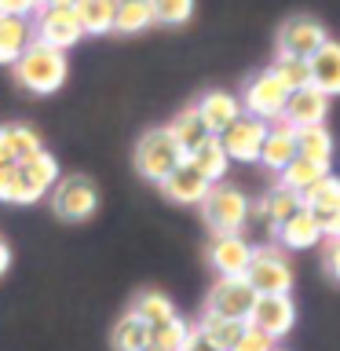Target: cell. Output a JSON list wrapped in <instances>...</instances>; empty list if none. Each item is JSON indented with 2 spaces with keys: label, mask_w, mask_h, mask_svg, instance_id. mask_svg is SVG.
Wrapping results in <instances>:
<instances>
[{
  "label": "cell",
  "mask_w": 340,
  "mask_h": 351,
  "mask_svg": "<svg viewBox=\"0 0 340 351\" xmlns=\"http://www.w3.org/2000/svg\"><path fill=\"white\" fill-rule=\"evenodd\" d=\"M15 70V81L33 95H51L66 84V73H70V62H66V51L48 48L40 40H29V48L22 51V59L11 66Z\"/></svg>",
  "instance_id": "1"
},
{
  "label": "cell",
  "mask_w": 340,
  "mask_h": 351,
  "mask_svg": "<svg viewBox=\"0 0 340 351\" xmlns=\"http://www.w3.org/2000/svg\"><path fill=\"white\" fill-rule=\"evenodd\" d=\"M183 161H186V154H183L180 143L172 139L169 128H147L136 143V172L147 183L161 186Z\"/></svg>",
  "instance_id": "2"
},
{
  "label": "cell",
  "mask_w": 340,
  "mask_h": 351,
  "mask_svg": "<svg viewBox=\"0 0 340 351\" xmlns=\"http://www.w3.org/2000/svg\"><path fill=\"white\" fill-rule=\"evenodd\" d=\"M238 99H241V110H245L249 117L263 121V125H278V121L285 117V106H289V88H285L267 66V70L249 77L245 92H241Z\"/></svg>",
  "instance_id": "3"
},
{
  "label": "cell",
  "mask_w": 340,
  "mask_h": 351,
  "mask_svg": "<svg viewBox=\"0 0 340 351\" xmlns=\"http://www.w3.org/2000/svg\"><path fill=\"white\" fill-rule=\"evenodd\" d=\"M202 213H205V223L212 227V234H241V227L249 223L252 202L238 191V186L216 183V186H208Z\"/></svg>",
  "instance_id": "4"
},
{
  "label": "cell",
  "mask_w": 340,
  "mask_h": 351,
  "mask_svg": "<svg viewBox=\"0 0 340 351\" xmlns=\"http://www.w3.org/2000/svg\"><path fill=\"white\" fill-rule=\"evenodd\" d=\"M245 282L256 296H289L293 289V267L278 245H252V263L245 271Z\"/></svg>",
  "instance_id": "5"
},
{
  "label": "cell",
  "mask_w": 340,
  "mask_h": 351,
  "mask_svg": "<svg viewBox=\"0 0 340 351\" xmlns=\"http://www.w3.org/2000/svg\"><path fill=\"white\" fill-rule=\"evenodd\" d=\"M51 205L62 219L81 223V219L95 216L99 191H95V183L88 180V176H62V180L51 186Z\"/></svg>",
  "instance_id": "6"
},
{
  "label": "cell",
  "mask_w": 340,
  "mask_h": 351,
  "mask_svg": "<svg viewBox=\"0 0 340 351\" xmlns=\"http://www.w3.org/2000/svg\"><path fill=\"white\" fill-rule=\"evenodd\" d=\"M81 37H84V29L73 8H40L33 15V40L48 44V48L70 51L73 44H81Z\"/></svg>",
  "instance_id": "7"
},
{
  "label": "cell",
  "mask_w": 340,
  "mask_h": 351,
  "mask_svg": "<svg viewBox=\"0 0 340 351\" xmlns=\"http://www.w3.org/2000/svg\"><path fill=\"white\" fill-rule=\"evenodd\" d=\"M329 40L326 26L311 15H293L278 29V59H311V55Z\"/></svg>",
  "instance_id": "8"
},
{
  "label": "cell",
  "mask_w": 340,
  "mask_h": 351,
  "mask_svg": "<svg viewBox=\"0 0 340 351\" xmlns=\"http://www.w3.org/2000/svg\"><path fill=\"white\" fill-rule=\"evenodd\" d=\"M256 304V293L245 278H219L212 289H208L205 300V315L216 318H238V322H249V311Z\"/></svg>",
  "instance_id": "9"
},
{
  "label": "cell",
  "mask_w": 340,
  "mask_h": 351,
  "mask_svg": "<svg viewBox=\"0 0 340 351\" xmlns=\"http://www.w3.org/2000/svg\"><path fill=\"white\" fill-rule=\"evenodd\" d=\"M267 128L263 121L241 114L234 125H230L223 136H219V143H223L227 158L230 161H241V165H256L260 161V150H263V139H267Z\"/></svg>",
  "instance_id": "10"
},
{
  "label": "cell",
  "mask_w": 340,
  "mask_h": 351,
  "mask_svg": "<svg viewBox=\"0 0 340 351\" xmlns=\"http://www.w3.org/2000/svg\"><path fill=\"white\" fill-rule=\"evenodd\" d=\"M293 322H296V307L289 296H256V304L249 311V326L274 344L285 333H293Z\"/></svg>",
  "instance_id": "11"
},
{
  "label": "cell",
  "mask_w": 340,
  "mask_h": 351,
  "mask_svg": "<svg viewBox=\"0 0 340 351\" xmlns=\"http://www.w3.org/2000/svg\"><path fill=\"white\" fill-rule=\"evenodd\" d=\"M208 263L219 278H245L252 263V245L241 234H212L208 241Z\"/></svg>",
  "instance_id": "12"
},
{
  "label": "cell",
  "mask_w": 340,
  "mask_h": 351,
  "mask_svg": "<svg viewBox=\"0 0 340 351\" xmlns=\"http://www.w3.org/2000/svg\"><path fill=\"white\" fill-rule=\"evenodd\" d=\"M194 110L202 114L208 136H223V132L234 125L241 114H245V110H241V99H238L234 92H223V88H212V92H205V95L194 103Z\"/></svg>",
  "instance_id": "13"
},
{
  "label": "cell",
  "mask_w": 340,
  "mask_h": 351,
  "mask_svg": "<svg viewBox=\"0 0 340 351\" xmlns=\"http://www.w3.org/2000/svg\"><path fill=\"white\" fill-rule=\"evenodd\" d=\"M326 114H329V99L318 92V88H300V92L289 95V106H285V125L289 128H315V125H326Z\"/></svg>",
  "instance_id": "14"
},
{
  "label": "cell",
  "mask_w": 340,
  "mask_h": 351,
  "mask_svg": "<svg viewBox=\"0 0 340 351\" xmlns=\"http://www.w3.org/2000/svg\"><path fill=\"white\" fill-rule=\"evenodd\" d=\"M161 194L169 197V202H175V205H202L205 194H208V180L194 169L191 161H183L180 169L161 183Z\"/></svg>",
  "instance_id": "15"
},
{
  "label": "cell",
  "mask_w": 340,
  "mask_h": 351,
  "mask_svg": "<svg viewBox=\"0 0 340 351\" xmlns=\"http://www.w3.org/2000/svg\"><path fill=\"white\" fill-rule=\"evenodd\" d=\"M282 241V252H300V249H315L318 241H322V227H318V216L311 208H296V213L285 219V223L274 230Z\"/></svg>",
  "instance_id": "16"
},
{
  "label": "cell",
  "mask_w": 340,
  "mask_h": 351,
  "mask_svg": "<svg viewBox=\"0 0 340 351\" xmlns=\"http://www.w3.org/2000/svg\"><path fill=\"white\" fill-rule=\"evenodd\" d=\"M307 62H311V88H318L326 99L340 95V40H326Z\"/></svg>",
  "instance_id": "17"
},
{
  "label": "cell",
  "mask_w": 340,
  "mask_h": 351,
  "mask_svg": "<svg viewBox=\"0 0 340 351\" xmlns=\"http://www.w3.org/2000/svg\"><path fill=\"white\" fill-rule=\"evenodd\" d=\"M296 158V128H289L285 121L267 128V139H263L260 150V165L267 172H285V165Z\"/></svg>",
  "instance_id": "18"
},
{
  "label": "cell",
  "mask_w": 340,
  "mask_h": 351,
  "mask_svg": "<svg viewBox=\"0 0 340 351\" xmlns=\"http://www.w3.org/2000/svg\"><path fill=\"white\" fill-rule=\"evenodd\" d=\"M33 40V19L0 15V66H15Z\"/></svg>",
  "instance_id": "19"
},
{
  "label": "cell",
  "mask_w": 340,
  "mask_h": 351,
  "mask_svg": "<svg viewBox=\"0 0 340 351\" xmlns=\"http://www.w3.org/2000/svg\"><path fill=\"white\" fill-rule=\"evenodd\" d=\"M296 208H304L300 194H293V191H285L282 183H274L271 191H267V194H263L260 202H256V208H252L249 216H260V219H267V223H271L274 230H278V227L285 223V219H289V216L296 213Z\"/></svg>",
  "instance_id": "20"
},
{
  "label": "cell",
  "mask_w": 340,
  "mask_h": 351,
  "mask_svg": "<svg viewBox=\"0 0 340 351\" xmlns=\"http://www.w3.org/2000/svg\"><path fill=\"white\" fill-rule=\"evenodd\" d=\"M186 161H191L194 169L205 176L208 186L223 183V176H227V169H230V158H227V150H223V143H219V136H208L194 154H186Z\"/></svg>",
  "instance_id": "21"
},
{
  "label": "cell",
  "mask_w": 340,
  "mask_h": 351,
  "mask_svg": "<svg viewBox=\"0 0 340 351\" xmlns=\"http://www.w3.org/2000/svg\"><path fill=\"white\" fill-rule=\"evenodd\" d=\"M296 158L315 161V165H322V169L329 172V165H333V136L326 132V125L296 132Z\"/></svg>",
  "instance_id": "22"
},
{
  "label": "cell",
  "mask_w": 340,
  "mask_h": 351,
  "mask_svg": "<svg viewBox=\"0 0 340 351\" xmlns=\"http://www.w3.org/2000/svg\"><path fill=\"white\" fill-rule=\"evenodd\" d=\"M197 329H202V337H205L216 351H234V348H238V340L245 337L249 322H238V318H216V315H205L202 322H197Z\"/></svg>",
  "instance_id": "23"
},
{
  "label": "cell",
  "mask_w": 340,
  "mask_h": 351,
  "mask_svg": "<svg viewBox=\"0 0 340 351\" xmlns=\"http://www.w3.org/2000/svg\"><path fill=\"white\" fill-rule=\"evenodd\" d=\"M77 19L88 37H103L114 29V15H117V0H77Z\"/></svg>",
  "instance_id": "24"
},
{
  "label": "cell",
  "mask_w": 340,
  "mask_h": 351,
  "mask_svg": "<svg viewBox=\"0 0 340 351\" xmlns=\"http://www.w3.org/2000/svg\"><path fill=\"white\" fill-rule=\"evenodd\" d=\"M165 128L172 132V139L183 147V154H194L208 139V128H205V121H202V114H197L194 106L180 110V114L172 117V125H165Z\"/></svg>",
  "instance_id": "25"
},
{
  "label": "cell",
  "mask_w": 340,
  "mask_h": 351,
  "mask_svg": "<svg viewBox=\"0 0 340 351\" xmlns=\"http://www.w3.org/2000/svg\"><path fill=\"white\" fill-rule=\"evenodd\" d=\"M132 315L143 318V322H147L150 329H158V326H165V322H172V318H175V304H172L165 293L147 289V293L136 296V304H132Z\"/></svg>",
  "instance_id": "26"
},
{
  "label": "cell",
  "mask_w": 340,
  "mask_h": 351,
  "mask_svg": "<svg viewBox=\"0 0 340 351\" xmlns=\"http://www.w3.org/2000/svg\"><path fill=\"white\" fill-rule=\"evenodd\" d=\"M326 176L322 165H315V161H304V158H293L289 165H285V172H278V183L285 186V191H293V194H307L311 186L318 183Z\"/></svg>",
  "instance_id": "27"
},
{
  "label": "cell",
  "mask_w": 340,
  "mask_h": 351,
  "mask_svg": "<svg viewBox=\"0 0 340 351\" xmlns=\"http://www.w3.org/2000/svg\"><path fill=\"white\" fill-rule=\"evenodd\" d=\"M304 208H311L315 216H322V213H337L340 208V176H333V172H326L322 180H318L311 191H307L304 197Z\"/></svg>",
  "instance_id": "28"
},
{
  "label": "cell",
  "mask_w": 340,
  "mask_h": 351,
  "mask_svg": "<svg viewBox=\"0 0 340 351\" xmlns=\"http://www.w3.org/2000/svg\"><path fill=\"white\" fill-rule=\"evenodd\" d=\"M110 340H114L117 351H147V344H150V326L128 311L125 318H117L114 337H110Z\"/></svg>",
  "instance_id": "29"
},
{
  "label": "cell",
  "mask_w": 340,
  "mask_h": 351,
  "mask_svg": "<svg viewBox=\"0 0 340 351\" xmlns=\"http://www.w3.org/2000/svg\"><path fill=\"white\" fill-rule=\"evenodd\" d=\"M147 26H154L150 0H117V15H114V29L117 33H139Z\"/></svg>",
  "instance_id": "30"
},
{
  "label": "cell",
  "mask_w": 340,
  "mask_h": 351,
  "mask_svg": "<svg viewBox=\"0 0 340 351\" xmlns=\"http://www.w3.org/2000/svg\"><path fill=\"white\" fill-rule=\"evenodd\" d=\"M186 337H191V326H186L183 318L175 315L172 322L150 329V344H147V351H183V348H186Z\"/></svg>",
  "instance_id": "31"
},
{
  "label": "cell",
  "mask_w": 340,
  "mask_h": 351,
  "mask_svg": "<svg viewBox=\"0 0 340 351\" xmlns=\"http://www.w3.org/2000/svg\"><path fill=\"white\" fill-rule=\"evenodd\" d=\"M271 73L289 88V95L300 92V88H311V62L307 59H278V55H274Z\"/></svg>",
  "instance_id": "32"
},
{
  "label": "cell",
  "mask_w": 340,
  "mask_h": 351,
  "mask_svg": "<svg viewBox=\"0 0 340 351\" xmlns=\"http://www.w3.org/2000/svg\"><path fill=\"white\" fill-rule=\"evenodd\" d=\"M154 8V22L161 26H183L194 19V0H150Z\"/></svg>",
  "instance_id": "33"
},
{
  "label": "cell",
  "mask_w": 340,
  "mask_h": 351,
  "mask_svg": "<svg viewBox=\"0 0 340 351\" xmlns=\"http://www.w3.org/2000/svg\"><path fill=\"white\" fill-rule=\"evenodd\" d=\"M8 136H11V150H15V161L19 165L29 161V158H37V154L44 150L40 136L29 125H8Z\"/></svg>",
  "instance_id": "34"
},
{
  "label": "cell",
  "mask_w": 340,
  "mask_h": 351,
  "mask_svg": "<svg viewBox=\"0 0 340 351\" xmlns=\"http://www.w3.org/2000/svg\"><path fill=\"white\" fill-rule=\"evenodd\" d=\"M22 172H26L29 180H37V183L44 186V191H51V186L59 183V161H55L48 150H40L37 158L22 161Z\"/></svg>",
  "instance_id": "35"
},
{
  "label": "cell",
  "mask_w": 340,
  "mask_h": 351,
  "mask_svg": "<svg viewBox=\"0 0 340 351\" xmlns=\"http://www.w3.org/2000/svg\"><path fill=\"white\" fill-rule=\"evenodd\" d=\"M48 194L37 180H29L26 172H22V165H19V176H15V191H11V202L15 205H33V202H40V197Z\"/></svg>",
  "instance_id": "36"
},
{
  "label": "cell",
  "mask_w": 340,
  "mask_h": 351,
  "mask_svg": "<svg viewBox=\"0 0 340 351\" xmlns=\"http://www.w3.org/2000/svg\"><path fill=\"white\" fill-rule=\"evenodd\" d=\"M40 11V0H0V15L11 19H33Z\"/></svg>",
  "instance_id": "37"
},
{
  "label": "cell",
  "mask_w": 340,
  "mask_h": 351,
  "mask_svg": "<svg viewBox=\"0 0 340 351\" xmlns=\"http://www.w3.org/2000/svg\"><path fill=\"white\" fill-rule=\"evenodd\" d=\"M274 348H278L274 340H267L263 333H256V329L249 326V329H245V337L238 340V348H234V351H274Z\"/></svg>",
  "instance_id": "38"
},
{
  "label": "cell",
  "mask_w": 340,
  "mask_h": 351,
  "mask_svg": "<svg viewBox=\"0 0 340 351\" xmlns=\"http://www.w3.org/2000/svg\"><path fill=\"white\" fill-rule=\"evenodd\" d=\"M15 176H19V165H0V202H11Z\"/></svg>",
  "instance_id": "39"
},
{
  "label": "cell",
  "mask_w": 340,
  "mask_h": 351,
  "mask_svg": "<svg viewBox=\"0 0 340 351\" xmlns=\"http://www.w3.org/2000/svg\"><path fill=\"white\" fill-rule=\"evenodd\" d=\"M318 227H322V238L337 241L340 238V208H337V213H322V216H318Z\"/></svg>",
  "instance_id": "40"
},
{
  "label": "cell",
  "mask_w": 340,
  "mask_h": 351,
  "mask_svg": "<svg viewBox=\"0 0 340 351\" xmlns=\"http://www.w3.org/2000/svg\"><path fill=\"white\" fill-rule=\"evenodd\" d=\"M326 271L340 282V238L329 241V249H326Z\"/></svg>",
  "instance_id": "41"
},
{
  "label": "cell",
  "mask_w": 340,
  "mask_h": 351,
  "mask_svg": "<svg viewBox=\"0 0 340 351\" xmlns=\"http://www.w3.org/2000/svg\"><path fill=\"white\" fill-rule=\"evenodd\" d=\"M0 165H19V161H15V150H11L8 125H0Z\"/></svg>",
  "instance_id": "42"
},
{
  "label": "cell",
  "mask_w": 340,
  "mask_h": 351,
  "mask_svg": "<svg viewBox=\"0 0 340 351\" xmlns=\"http://www.w3.org/2000/svg\"><path fill=\"white\" fill-rule=\"evenodd\" d=\"M183 351H216L212 344H208V340L202 337V329L197 326H191V337H186V348Z\"/></svg>",
  "instance_id": "43"
},
{
  "label": "cell",
  "mask_w": 340,
  "mask_h": 351,
  "mask_svg": "<svg viewBox=\"0 0 340 351\" xmlns=\"http://www.w3.org/2000/svg\"><path fill=\"white\" fill-rule=\"evenodd\" d=\"M8 267H11V245L0 234V274H8Z\"/></svg>",
  "instance_id": "44"
},
{
  "label": "cell",
  "mask_w": 340,
  "mask_h": 351,
  "mask_svg": "<svg viewBox=\"0 0 340 351\" xmlns=\"http://www.w3.org/2000/svg\"><path fill=\"white\" fill-rule=\"evenodd\" d=\"M40 8H77V0H40Z\"/></svg>",
  "instance_id": "45"
},
{
  "label": "cell",
  "mask_w": 340,
  "mask_h": 351,
  "mask_svg": "<svg viewBox=\"0 0 340 351\" xmlns=\"http://www.w3.org/2000/svg\"><path fill=\"white\" fill-rule=\"evenodd\" d=\"M274 351H285V348H274Z\"/></svg>",
  "instance_id": "46"
}]
</instances>
